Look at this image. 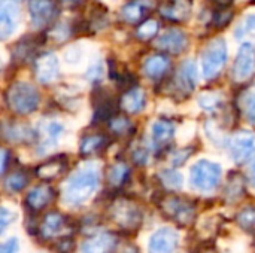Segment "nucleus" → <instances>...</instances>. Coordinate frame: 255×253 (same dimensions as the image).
Masks as SVG:
<instances>
[{
	"label": "nucleus",
	"mask_w": 255,
	"mask_h": 253,
	"mask_svg": "<svg viewBox=\"0 0 255 253\" xmlns=\"http://www.w3.org/2000/svg\"><path fill=\"white\" fill-rule=\"evenodd\" d=\"M100 182L99 173L93 169H84L72 174L66 182L63 191V200L69 206L84 204L97 189Z\"/></svg>",
	"instance_id": "1"
},
{
	"label": "nucleus",
	"mask_w": 255,
	"mask_h": 253,
	"mask_svg": "<svg viewBox=\"0 0 255 253\" xmlns=\"http://www.w3.org/2000/svg\"><path fill=\"white\" fill-rule=\"evenodd\" d=\"M37 89L27 82H15L6 91V104L16 115H30L39 106Z\"/></svg>",
	"instance_id": "2"
},
{
	"label": "nucleus",
	"mask_w": 255,
	"mask_h": 253,
	"mask_svg": "<svg viewBox=\"0 0 255 253\" xmlns=\"http://www.w3.org/2000/svg\"><path fill=\"white\" fill-rule=\"evenodd\" d=\"M109 218L123 231H136L143 221L140 207L128 198L115 200L109 207Z\"/></svg>",
	"instance_id": "3"
},
{
	"label": "nucleus",
	"mask_w": 255,
	"mask_h": 253,
	"mask_svg": "<svg viewBox=\"0 0 255 253\" xmlns=\"http://www.w3.org/2000/svg\"><path fill=\"white\" fill-rule=\"evenodd\" d=\"M158 207L167 219L181 227H188L196 221V206L184 197L167 195L160 200Z\"/></svg>",
	"instance_id": "4"
},
{
	"label": "nucleus",
	"mask_w": 255,
	"mask_h": 253,
	"mask_svg": "<svg viewBox=\"0 0 255 253\" xmlns=\"http://www.w3.org/2000/svg\"><path fill=\"white\" fill-rule=\"evenodd\" d=\"M227 63V43L223 39H214L202 52L203 76L211 81L220 76Z\"/></svg>",
	"instance_id": "5"
},
{
	"label": "nucleus",
	"mask_w": 255,
	"mask_h": 253,
	"mask_svg": "<svg viewBox=\"0 0 255 253\" xmlns=\"http://www.w3.org/2000/svg\"><path fill=\"white\" fill-rule=\"evenodd\" d=\"M221 167L208 160H202L191 167L190 180L191 185L200 191H212L220 185L221 180Z\"/></svg>",
	"instance_id": "6"
},
{
	"label": "nucleus",
	"mask_w": 255,
	"mask_h": 253,
	"mask_svg": "<svg viewBox=\"0 0 255 253\" xmlns=\"http://www.w3.org/2000/svg\"><path fill=\"white\" fill-rule=\"evenodd\" d=\"M196 82H197L196 64L193 61H187L179 67L178 73L172 81V94L178 98L179 97L187 98L194 91Z\"/></svg>",
	"instance_id": "7"
},
{
	"label": "nucleus",
	"mask_w": 255,
	"mask_h": 253,
	"mask_svg": "<svg viewBox=\"0 0 255 253\" xmlns=\"http://www.w3.org/2000/svg\"><path fill=\"white\" fill-rule=\"evenodd\" d=\"M28 12L33 27L42 28L57 18L58 6L54 0H30Z\"/></svg>",
	"instance_id": "8"
},
{
	"label": "nucleus",
	"mask_w": 255,
	"mask_h": 253,
	"mask_svg": "<svg viewBox=\"0 0 255 253\" xmlns=\"http://www.w3.org/2000/svg\"><path fill=\"white\" fill-rule=\"evenodd\" d=\"M230 152L238 164H245L255 155V134L251 131H239L230 142Z\"/></svg>",
	"instance_id": "9"
},
{
	"label": "nucleus",
	"mask_w": 255,
	"mask_h": 253,
	"mask_svg": "<svg viewBox=\"0 0 255 253\" xmlns=\"http://www.w3.org/2000/svg\"><path fill=\"white\" fill-rule=\"evenodd\" d=\"M255 66V48L253 43H242L239 48L235 66L233 78L236 82H245L251 78Z\"/></svg>",
	"instance_id": "10"
},
{
	"label": "nucleus",
	"mask_w": 255,
	"mask_h": 253,
	"mask_svg": "<svg viewBox=\"0 0 255 253\" xmlns=\"http://www.w3.org/2000/svg\"><path fill=\"white\" fill-rule=\"evenodd\" d=\"M179 243V236L173 228L164 227L157 230L148 243L149 253H175Z\"/></svg>",
	"instance_id": "11"
},
{
	"label": "nucleus",
	"mask_w": 255,
	"mask_h": 253,
	"mask_svg": "<svg viewBox=\"0 0 255 253\" xmlns=\"http://www.w3.org/2000/svg\"><path fill=\"white\" fill-rule=\"evenodd\" d=\"M60 73L58 58L52 52H45L39 55L34 61V75L40 84H52L57 81Z\"/></svg>",
	"instance_id": "12"
},
{
	"label": "nucleus",
	"mask_w": 255,
	"mask_h": 253,
	"mask_svg": "<svg viewBox=\"0 0 255 253\" xmlns=\"http://www.w3.org/2000/svg\"><path fill=\"white\" fill-rule=\"evenodd\" d=\"M155 46L169 54H181L188 46V37L181 28H169L155 40Z\"/></svg>",
	"instance_id": "13"
},
{
	"label": "nucleus",
	"mask_w": 255,
	"mask_h": 253,
	"mask_svg": "<svg viewBox=\"0 0 255 253\" xmlns=\"http://www.w3.org/2000/svg\"><path fill=\"white\" fill-rule=\"evenodd\" d=\"M19 15V0H1L0 4V36L7 39L16 28Z\"/></svg>",
	"instance_id": "14"
},
{
	"label": "nucleus",
	"mask_w": 255,
	"mask_h": 253,
	"mask_svg": "<svg viewBox=\"0 0 255 253\" xmlns=\"http://www.w3.org/2000/svg\"><path fill=\"white\" fill-rule=\"evenodd\" d=\"M66 230H67V219L61 213L51 212L42 219L39 227V236L42 240L49 242L60 237Z\"/></svg>",
	"instance_id": "15"
},
{
	"label": "nucleus",
	"mask_w": 255,
	"mask_h": 253,
	"mask_svg": "<svg viewBox=\"0 0 255 253\" xmlns=\"http://www.w3.org/2000/svg\"><path fill=\"white\" fill-rule=\"evenodd\" d=\"M158 12L169 21H185L191 13V0H164L160 3Z\"/></svg>",
	"instance_id": "16"
},
{
	"label": "nucleus",
	"mask_w": 255,
	"mask_h": 253,
	"mask_svg": "<svg viewBox=\"0 0 255 253\" xmlns=\"http://www.w3.org/2000/svg\"><path fill=\"white\" fill-rule=\"evenodd\" d=\"M118 246V240L111 233H100L87 239L82 246L81 253H112Z\"/></svg>",
	"instance_id": "17"
},
{
	"label": "nucleus",
	"mask_w": 255,
	"mask_h": 253,
	"mask_svg": "<svg viewBox=\"0 0 255 253\" xmlns=\"http://www.w3.org/2000/svg\"><path fill=\"white\" fill-rule=\"evenodd\" d=\"M54 198H55V192L49 185H37L27 194L25 206L33 212H40L48 204H51Z\"/></svg>",
	"instance_id": "18"
},
{
	"label": "nucleus",
	"mask_w": 255,
	"mask_h": 253,
	"mask_svg": "<svg viewBox=\"0 0 255 253\" xmlns=\"http://www.w3.org/2000/svg\"><path fill=\"white\" fill-rule=\"evenodd\" d=\"M146 103V95L145 91L142 88H130L128 91H126L120 100V107L123 112L128 113V115H134L139 113Z\"/></svg>",
	"instance_id": "19"
},
{
	"label": "nucleus",
	"mask_w": 255,
	"mask_h": 253,
	"mask_svg": "<svg viewBox=\"0 0 255 253\" xmlns=\"http://www.w3.org/2000/svg\"><path fill=\"white\" fill-rule=\"evenodd\" d=\"M67 167V163L64 158H52L43 164H40L36 169V176L42 180L51 182L57 177H60Z\"/></svg>",
	"instance_id": "20"
},
{
	"label": "nucleus",
	"mask_w": 255,
	"mask_h": 253,
	"mask_svg": "<svg viewBox=\"0 0 255 253\" xmlns=\"http://www.w3.org/2000/svg\"><path fill=\"white\" fill-rule=\"evenodd\" d=\"M170 67V61L163 54H154L149 58H146L143 64V72L151 79H160L166 75V72Z\"/></svg>",
	"instance_id": "21"
},
{
	"label": "nucleus",
	"mask_w": 255,
	"mask_h": 253,
	"mask_svg": "<svg viewBox=\"0 0 255 253\" xmlns=\"http://www.w3.org/2000/svg\"><path fill=\"white\" fill-rule=\"evenodd\" d=\"M173 134H175V127L172 122L164 121V119L154 122V125H152V142H154V146L157 149L166 148L172 142Z\"/></svg>",
	"instance_id": "22"
},
{
	"label": "nucleus",
	"mask_w": 255,
	"mask_h": 253,
	"mask_svg": "<svg viewBox=\"0 0 255 253\" xmlns=\"http://www.w3.org/2000/svg\"><path fill=\"white\" fill-rule=\"evenodd\" d=\"M145 12H146V4H143V3L134 0V1H128V3L123 7L121 16H123V19H124L126 22H128V24H136V22H139V21L143 18Z\"/></svg>",
	"instance_id": "23"
},
{
	"label": "nucleus",
	"mask_w": 255,
	"mask_h": 253,
	"mask_svg": "<svg viewBox=\"0 0 255 253\" xmlns=\"http://www.w3.org/2000/svg\"><path fill=\"white\" fill-rule=\"evenodd\" d=\"M128 174H130V169L127 167V164L115 163L114 166L109 167V170L106 173V177H108V182H109L111 186L118 188V186H121L127 180Z\"/></svg>",
	"instance_id": "24"
},
{
	"label": "nucleus",
	"mask_w": 255,
	"mask_h": 253,
	"mask_svg": "<svg viewBox=\"0 0 255 253\" xmlns=\"http://www.w3.org/2000/svg\"><path fill=\"white\" fill-rule=\"evenodd\" d=\"M28 183V176L27 173L24 171H15V173H10L4 182H3V186L7 192L13 194V192H19L22 191Z\"/></svg>",
	"instance_id": "25"
},
{
	"label": "nucleus",
	"mask_w": 255,
	"mask_h": 253,
	"mask_svg": "<svg viewBox=\"0 0 255 253\" xmlns=\"http://www.w3.org/2000/svg\"><path fill=\"white\" fill-rule=\"evenodd\" d=\"M106 143V139L103 136L94 134V136H87L81 142V154L82 155H93L97 154Z\"/></svg>",
	"instance_id": "26"
},
{
	"label": "nucleus",
	"mask_w": 255,
	"mask_h": 253,
	"mask_svg": "<svg viewBox=\"0 0 255 253\" xmlns=\"http://www.w3.org/2000/svg\"><path fill=\"white\" fill-rule=\"evenodd\" d=\"M244 192H245L244 179L241 176H232L227 182V186H226V198L230 203H235V201L241 200Z\"/></svg>",
	"instance_id": "27"
},
{
	"label": "nucleus",
	"mask_w": 255,
	"mask_h": 253,
	"mask_svg": "<svg viewBox=\"0 0 255 253\" xmlns=\"http://www.w3.org/2000/svg\"><path fill=\"white\" fill-rule=\"evenodd\" d=\"M236 222L238 225L247 231V233H255V206H248L245 209H242L238 216H236Z\"/></svg>",
	"instance_id": "28"
},
{
	"label": "nucleus",
	"mask_w": 255,
	"mask_h": 253,
	"mask_svg": "<svg viewBox=\"0 0 255 253\" xmlns=\"http://www.w3.org/2000/svg\"><path fill=\"white\" fill-rule=\"evenodd\" d=\"M158 30H160V22L155 18H148L146 21H143L137 27L136 36L140 40H151V39H154L157 36Z\"/></svg>",
	"instance_id": "29"
},
{
	"label": "nucleus",
	"mask_w": 255,
	"mask_h": 253,
	"mask_svg": "<svg viewBox=\"0 0 255 253\" xmlns=\"http://www.w3.org/2000/svg\"><path fill=\"white\" fill-rule=\"evenodd\" d=\"M31 130L27 125H16V127H10V130L4 128V136L9 137L10 140H19V142H27L28 137H31Z\"/></svg>",
	"instance_id": "30"
},
{
	"label": "nucleus",
	"mask_w": 255,
	"mask_h": 253,
	"mask_svg": "<svg viewBox=\"0 0 255 253\" xmlns=\"http://www.w3.org/2000/svg\"><path fill=\"white\" fill-rule=\"evenodd\" d=\"M109 128L114 134H126L127 131H130L131 124L126 116H114L109 119Z\"/></svg>",
	"instance_id": "31"
},
{
	"label": "nucleus",
	"mask_w": 255,
	"mask_h": 253,
	"mask_svg": "<svg viewBox=\"0 0 255 253\" xmlns=\"http://www.w3.org/2000/svg\"><path fill=\"white\" fill-rule=\"evenodd\" d=\"M160 177H161L163 183L167 188H170V189H178V188L182 186V176L179 173L173 171V170H164V171H161Z\"/></svg>",
	"instance_id": "32"
},
{
	"label": "nucleus",
	"mask_w": 255,
	"mask_h": 253,
	"mask_svg": "<svg viewBox=\"0 0 255 253\" xmlns=\"http://www.w3.org/2000/svg\"><path fill=\"white\" fill-rule=\"evenodd\" d=\"M199 103L206 110H215L221 104V97L217 95L215 92H206V94H202L200 95Z\"/></svg>",
	"instance_id": "33"
},
{
	"label": "nucleus",
	"mask_w": 255,
	"mask_h": 253,
	"mask_svg": "<svg viewBox=\"0 0 255 253\" xmlns=\"http://www.w3.org/2000/svg\"><path fill=\"white\" fill-rule=\"evenodd\" d=\"M244 110L250 122H255V91H250L244 98Z\"/></svg>",
	"instance_id": "34"
},
{
	"label": "nucleus",
	"mask_w": 255,
	"mask_h": 253,
	"mask_svg": "<svg viewBox=\"0 0 255 253\" xmlns=\"http://www.w3.org/2000/svg\"><path fill=\"white\" fill-rule=\"evenodd\" d=\"M244 34H255V15H250L244 19L241 28L236 30V36H244Z\"/></svg>",
	"instance_id": "35"
},
{
	"label": "nucleus",
	"mask_w": 255,
	"mask_h": 253,
	"mask_svg": "<svg viewBox=\"0 0 255 253\" xmlns=\"http://www.w3.org/2000/svg\"><path fill=\"white\" fill-rule=\"evenodd\" d=\"M13 215L6 209V207H1V210H0V230H1V233L6 230V227L13 221Z\"/></svg>",
	"instance_id": "36"
},
{
	"label": "nucleus",
	"mask_w": 255,
	"mask_h": 253,
	"mask_svg": "<svg viewBox=\"0 0 255 253\" xmlns=\"http://www.w3.org/2000/svg\"><path fill=\"white\" fill-rule=\"evenodd\" d=\"M18 251V240L16 239H9L0 246V253H15Z\"/></svg>",
	"instance_id": "37"
},
{
	"label": "nucleus",
	"mask_w": 255,
	"mask_h": 253,
	"mask_svg": "<svg viewBox=\"0 0 255 253\" xmlns=\"http://www.w3.org/2000/svg\"><path fill=\"white\" fill-rule=\"evenodd\" d=\"M133 160H134V163L136 164H139V166H143V164H146V160H148V152L145 151V149H137L134 154H133Z\"/></svg>",
	"instance_id": "38"
},
{
	"label": "nucleus",
	"mask_w": 255,
	"mask_h": 253,
	"mask_svg": "<svg viewBox=\"0 0 255 253\" xmlns=\"http://www.w3.org/2000/svg\"><path fill=\"white\" fill-rule=\"evenodd\" d=\"M58 251L63 253H69L70 251H73V240L69 239V237L63 239V240L58 243Z\"/></svg>",
	"instance_id": "39"
},
{
	"label": "nucleus",
	"mask_w": 255,
	"mask_h": 253,
	"mask_svg": "<svg viewBox=\"0 0 255 253\" xmlns=\"http://www.w3.org/2000/svg\"><path fill=\"white\" fill-rule=\"evenodd\" d=\"M7 160H9V152L6 149H3V154H1V173H4L6 169H7Z\"/></svg>",
	"instance_id": "40"
},
{
	"label": "nucleus",
	"mask_w": 255,
	"mask_h": 253,
	"mask_svg": "<svg viewBox=\"0 0 255 253\" xmlns=\"http://www.w3.org/2000/svg\"><path fill=\"white\" fill-rule=\"evenodd\" d=\"M120 253H139V251L133 245H126L124 248L120 249Z\"/></svg>",
	"instance_id": "41"
},
{
	"label": "nucleus",
	"mask_w": 255,
	"mask_h": 253,
	"mask_svg": "<svg viewBox=\"0 0 255 253\" xmlns=\"http://www.w3.org/2000/svg\"><path fill=\"white\" fill-rule=\"evenodd\" d=\"M61 1H64V3H70V4H78V3H81L82 0H61Z\"/></svg>",
	"instance_id": "42"
},
{
	"label": "nucleus",
	"mask_w": 255,
	"mask_h": 253,
	"mask_svg": "<svg viewBox=\"0 0 255 253\" xmlns=\"http://www.w3.org/2000/svg\"><path fill=\"white\" fill-rule=\"evenodd\" d=\"M251 177H253V183H254L255 186V164L253 166V170H251Z\"/></svg>",
	"instance_id": "43"
},
{
	"label": "nucleus",
	"mask_w": 255,
	"mask_h": 253,
	"mask_svg": "<svg viewBox=\"0 0 255 253\" xmlns=\"http://www.w3.org/2000/svg\"><path fill=\"white\" fill-rule=\"evenodd\" d=\"M194 253H196V252H194Z\"/></svg>",
	"instance_id": "44"
}]
</instances>
